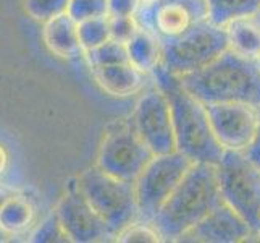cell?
<instances>
[{"label":"cell","mask_w":260,"mask_h":243,"mask_svg":"<svg viewBox=\"0 0 260 243\" xmlns=\"http://www.w3.org/2000/svg\"><path fill=\"white\" fill-rule=\"evenodd\" d=\"M181 85L204 104L247 102L260 107V67L228 49L212 64L178 76Z\"/></svg>","instance_id":"cell-3"},{"label":"cell","mask_w":260,"mask_h":243,"mask_svg":"<svg viewBox=\"0 0 260 243\" xmlns=\"http://www.w3.org/2000/svg\"><path fill=\"white\" fill-rule=\"evenodd\" d=\"M152 75L170 102L178 151L192 162L217 166L225 149L215 138L205 104L187 91L179 78L170 73L162 64L152 71Z\"/></svg>","instance_id":"cell-2"},{"label":"cell","mask_w":260,"mask_h":243,"mask_svg":"<svg viewBox=\"0 0 260 243\" xmlns=\"http://www.w3.org/2000/svg\"><path fill=\"white\" fill-rule=\"evenodd\" d=\"M144 0H109V16H136Z\"/></svg>","instance_id":"cell-27"},{"label":"cell","mask_w":260,"mask_h":243,"mask_svg":"<svg viewBox=\"0 0 260 243\" xmlns=\"http://www.w3.org/2000/svg\"><path fill=\"white\" fill-rule=\"evenodd\" d=\"M76 23L87 18L109 15V0H70L68 12Z\"/></svg>","instance_id":"cell-25"},{"label":"cell","mask_w":260,"mask_h":243,"mask_svg":"<svg viewBox=\"0 0 260 243\" xmlns=\"http://www.w3.org/2000/svg\"><path fill=\"white\" fill-rule=\"evenodd\" d=\"M116 241H164L162 235L154 227V224L147 221L136 219L121 232L116 233Z\"/></svg>","instance_id":"cell-23"},{"label":"cell","mask_w":260,"mask_h":243,"mask_svg":"<svg viewBox=\"0 0 260 243\" xmlns=\"http://www.w3.org/2000/svg\"><path fill=\"white\" fill-rule=\"evenodd\" d=\"M194 162L181 151L154 154L136 178L139 219L152 222Z\"/></svg>","instance_id":"cell-7"},{"label":"cell","mask_w":260,"mask_h":243,"mask_svg":"<svg viewBox=\"0 0 260 243\" xmlns=\"http://www.w3.org/2000/svg\"><path fill=\"white\" fill-rule=\"evenodd\" d=\"M70 0H24V8L34 20L47 21L68 12Z\"/></svg>","instance_id":"cell-24"},{"label":"cell","mask_w":260,"mask_h":243,"mask_svg":"<svg viewBox=\"0 0 260 243\" xmlns=\"http://www.w3.org/2000/svg\"><path fill=\"white\" fill-rule=\"evenodd\" d=\"M228 44L233 52L246 59L257 60L260 57V24L255 16L239 18L226 26Z\"/></svg>","instance_id":"cell-17"},{"label":"cell","mask_w":260,"mask_h":243,"mask_svg":"<svg viewBox=\"0 0 260 243\" xmlns=\"http://www.w3.org/2000/svg\"><path fill=\"white\" fill-rule=\"evenodd\" d=\"M257 64H258V67H260V57L257 59Z\"/></svg>","instance_id":"cell-33"},{"label":"cell","mask_w":260,"mask_h":243,"mask_svg":"<svg viewBox=\"0 0 260 243\" xmlns=\"http://www.w3.org/2000/svg\"><path fill=\"white\" fill-rule=\"evenodd\" d=\"M255 20L258 21V24H260V10H258V13L255 15Z\"/></svg>","instance_id":"cell-32"},{"label":"cell","mask_w":260,"mask_h":243,"mask_svg":"<svg viewBox=\"0 0 260 243\" xmlns=\"http://www.w3.org/2000/svg\"><path fill=\"white\" fill-rule=\"evenodd\" d=\"M29 241H34V243H52V241L65 243V241H71V240L67 235L63 226H61L57 212H52L50 215H47V218L42 221L41 226L31 233Z\"/></svg>","instance_id":"cell-22"},{"label":"cell","mask_w":260,"mask_h":243,"mask_svg":"<svg viewBox=\"0 0 260 243\" xmlns=\"http://www.w3.org/2000/svg\"><path fill=\"white\" fill-rule=\"evenodd\" d=\"M5 240H7V232L0 227V241H5Z\"/></svg>","instance_id":"cell-31"},{"label":"cell","mask_w":260,"mask_h":243,"mask_svg":"<svg viewBox=\"0 0 260 243\" xmlns=\"http://www.w3.org/2000/svg\"><path fill=\"white\" fill-rule=\"evenodd\" d=\"M230 49L225 26L202 21L183 36L162 42V65L176 76L202 70Z\"/></svg>","instance_id":"cell-5"},{"label":"cell","mask_w":260,"mask_h":243,"mask_svg":"<svg viewBox=\"0 0 260 243\" xmlns=\"http://www.w3.org/2000/svg\"><path fill=\"white\" fill-rule=\"evenodd\" d=\"M217 178L223 201L260 229V167L244 151H225L217 166Z\"/></svg>","instance_id":"cell-6"},{"label":"cell","mask_w":260,"mask_h":243,"mask_svg":"<svg viewBox=\"0 0 260 243\" xmlns=\"http://www.w3.org/2000/svg\"><path fill=\"white\" fill-rule=\"evenodd\" d=\"M78 33H79V42H81L83 52L102 46L104 42L112 39L109 15L87 18L84 21H79Z\"/></svg>","instance_id":"cell-20"},{"label":"cell","mask_w":260,"mask_h":243,"mask_svg":"<svg viewBox=\"0 0 260 243\" xmlns=\"http://www.w3.org/2000/svg\"><path fill=\"white\" fill-rule=\"evenodd\" d=\"M244 152H246L247 157H249L250 160L255 162V164L260 167V125H258V130H257V133H255L254 141L250 143V146H249Z\"/></svg>","instance_id":"cell-28"},{"label":"cell","mask_w":260,"mask_h":243,"mask_svg":"<svg viewBox=\"0 0 260 243\" xmlns=\"http://www.w3.org/2000/svg\"><path fill=\"white\" fill-rule=\"evenodd\" d=\"M136 20L160 42H168L207 21L209 5L207 0H152L141 7Z\"/></svg>","instance_id":"cell-9"},{"label":"cell","mask_w":260,"mask_h":243,"mask_svg":"<svg viewBox=\"0 0 260 243\" xmlns=\"http://www.w3.org/2000/svg\"><path fill=\"white\" fill-rule=\"evenodd\" d=\"M209 20L226 26L239 18L255 16L260 10V0H207Z\"/></svg>","instance_id":"cell-18"},{"label":"cell","mask_w":260,"mask_h":243,"mask_svg":"<svg viewBox=\"0 0 260 243\" xmlns=\"http://www.w3.org/2000/svg\"><path fill=\"white\" fill-rule=\"evenodd\" d=\"M34 219L32 204L23 196L12 195L0 209V227L7 233H20L31 226Z\"/></svg>","instance_id":"cell-19"},{"label":"cell","mask_w":260,"mask_h":243,"mask_svg":"<svg viewBox=\"0 0 260 243\" xmlns=\"http://www.w3.org/2000/svg\"><path fill=\"white\" fill-rule=\"evenodd\" d=\"M212 130L225 151H246L260 125V107L247 102L205 104Z\"/></svg>","instance_id":"cell-11"},{"label":"cell","mask_w":260,"mask_h":243,"mask_svg":"<svg viewBox=\"0 0 260 243\" xmlns=\"http://www.w3.org/2000/svg\"><path fill=\"white\" fill-rule=\"evenodd\" d=\"M13 193L8 190V188H5V186H0V209H2V206L5 204V201L10 198Z\"/></svg>","instance_id":"cell-30"},{"label":"cell","mask_w":260,"mask_h":243,"mask_svg":"<svg viewBox=\"0 0 260 243\" xmlns=\"http://www.w3.org/2000/svg\"><path fill=\"white\" fill-rule=\"evenodd\" d=\"M84 56L89 62V65H91V68L129 62L126 44L115 41V39H109L107 42H104L102 46L91 49V50H86Z\"/></svg>","instance_id":"cell-21"},{"label":"cell","mask_w":260,"mask_h":243,"mask_svg":"<svg viewBox=\"0 0 260 243\" xmlns=\"http://www.w3.org/2000/svg\"><path fill=\"white\" fill-rule=\"evenodd\" d=\"M128 60L142 73H152L162 64V42L150 31L139 26L138 31L126 42Z\"/></svg>","instance_id":"cell-16"},{"label":"cell","mask_w":260,"mask_h":243,"mask_svg":"<svg viewBox=\"0 0 260 243\" xmlns=\"http://www.w3.org/2000/svg\"><path fill=\"white\" fill-rule=\"evenodd\" d=\"M76 185L99 215L107 222V226L112 229L115 237L131 222L139 219L134 182L118 178L105 172L99 166H94L79 175Z\"/></svg>","instance_id":"cell-4"},{"label":"cell","mask_w":260,"mask_h":243,"mask_svg":"<svg viewBox=\"0 0 260 243\" xmlns=\"http://www.w3.org/2000/svg\"><path fill=\"white\" fill-rule=\"evenodd\" d=\"M112 39L126 44L131 36L138 31L139 23L136 16H109Z\"/></svg>","instance_id":"cell-26"},{"label":"cell","mask_w":260,"mask_h":243,"mask_svg":"<svg viewBox=\"0 0 260 243\" xmlns=\"http://www.w3.org/2000/svg\"><path fill=\"white\" fill-rule=\"evenodd\" d=\"M42 36L49 50L61 59H75L83 52L78 23L68 13H61L47 20Z\"/></svg>","instance_id":"cell-15"},{"label":"cell","mask_w":260,"mask_h":243,"mask_svg":"<svg viewBox=\"0 0 260 243\" xmlns=\"http://www.w3.org/2000/svg\"><path fill=\"white\" fill-rule=\"evenodd\" d=\"M220 203L223 196L217 169L207 162H194L152 224L164 241H179Z\"/></svg>","instance_id":"cell-1"},{"label":"cell","mask_w":260,"mask_h":243,"mask_svg":"<svg viewBox=\"0 0 260 243\" xmlns=\"http://www.w3.org/2000/svg\"><path fill=\"white\" fill-rule=\"evenodd\" d=\"M55 212L67 235L75 243L102 241L115 237L112 229L86 200L78 185L70 188V192L61 198Z\"/></svg>","instance_id":"cell-12"},{"label":"cell","mask_w":260,"mask_h":243,"mask_svg":"<svg viewBox=\"0 0 260 243\" xmlns=\"http://www.w3.org/2000/svg\"><path fill=\"white\" fill-rule=\"evenodd\" d=\"M95 83L107 94L113 97H128L139 93L146 85V73H142L129 62L92 68Z\"/></svg>","instance_id":"cell-14"},{"label":"cell","mask_w":260,"mask_h":243,"mask_svg":"<svg viewBox=\"0 0 260 243\" xmlns=\"http://www.w3.org/2000/svg\"><path fill=\"white\" fill-rule=\"evenodd\" d=\"M131 120L154 154L178 151L172 109L167 96L158 86L147 89L139 97Z\"/></svg>","instance_id":"cell-10"},{"label":"cell","mask_w":260,"mask_h":243,"mask_svg":"<svg viewBox=\"0 0 260 243\" xmlns=\"http://www.w3.org/2000/svg\"><path fill=\"white\" fill-rule=\"evenodd\" d=\"M146 2H152V0H144V4H146Z\"/></svg>","instance_id":"cell-34"},{"label":"cell","mask_w":260,"mask_h":243,"mask_svg":"<svg viewBox=\"0 0 260 243\" xmlns=\"http://www.w3.org/2000/svg\"><path fill=\"white\" fill-rule=\"evenodd\" d=\"M154 157V152L141 138L133 120L116 122L107 130L97 154V166L118 178L136 182V178Z\"/></svg>","instance_id":"cell-8"},{"label":"cell","mask_w":260,"mask_h":243,"mask_svg":"<svg viewBox=\"0 0 260 243\" xmlns=\"http://www.w3.org/2000/svg\"><path fill=\"white\" fill-rule=\"evenodd\" d=\"M7 162H8V156H7V152L5 149L0 146V175H2L5 172V169H7Z\"/></svg>","instance_id":"cell-29"},{"label":"cell","mask_w":260,"mask_h":243,"mask_svg":"<svg viewBox=\"0 0 260 243\" xmlns=\"http://www.w3.org/2000/svg\"><path fill=\"white\" fill-rule=\"evenodd\" d=\"M257 237L250 224L228 203H220L212 212L194 226L179 241L238 243Z\"/></svg>","instance_id":"cell-13"}]
</instances>
